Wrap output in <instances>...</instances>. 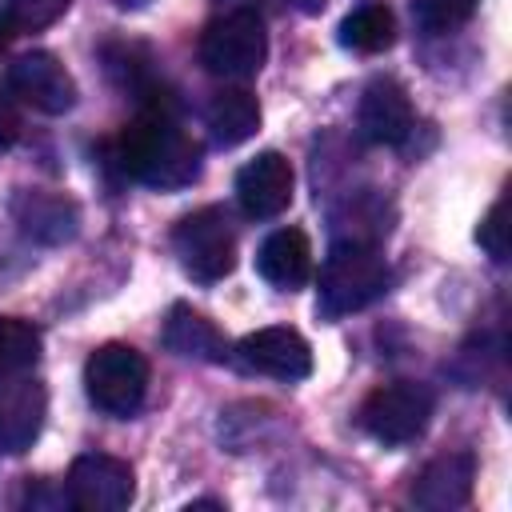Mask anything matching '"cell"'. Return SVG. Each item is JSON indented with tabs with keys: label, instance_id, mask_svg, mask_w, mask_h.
Returning a JSON list of instances; mask_svg holds the SVG:
<instances>
[{
	"label": "cell",
	"instance_id": "9a60e30c",
	"mask_svg": "<svg viewBox=\"0 0 512 512\" xmlns=\"http://www.w3.org/2000/svg\"><path fill=\"white\" fill-rule=\"evenodd\" d=\"M164 344H168L176 356H188V360H208V364L228 360V340H224V332H220L208 316H200V312H192V308H184V304L172 308V316H168V324H164Z\"/></svg>",
	"mask_w": 512,
	"mask_h": 512
},
{
	"label": "cell",
	"instance_id": "484cf974",
	"mask_svg": "<svg viewBox=\"0 0 512 512\" xmlns=\"http://www.w3.org/2000/svg\"><path fill=\"white\" fill-rule=\"evenodd\" d=\"M116 4H120V8H144L148 0H116Z\"/></svg>",
	"mask_w": 512,
	"mask_h": 512
},
{
	"label": "cell",
	"instance_id": "603a6c76",
	"mask_svg": "<svg viewBox=\"0 0 512 512\" xmlns=\"http://www.w3.org/2000/svg\"><path fill=\"white\" fill-rule=\"evenodd\" d=\"M20 140V112H16V100L8 96V88H0V152L12 148Z\"/></svg>",
	"mask_w": 512,
	"mask_h": 512
},
{
	"label": "cell",
	"instance_id": "3957f363",
	"mask_svg": "<svg viewBox=\"0 0 512 512\" xmlns=\"http://www.w3.org/2000/svg\"><path fill=\"white\" fill-rule=\"evenodd\" d=\"M268 32L252 8H236L212 20L200 36V64L220 80H248L264 68Z\"/></svg>",
	"mask_w": 512,
	"mask_h": 512
},
{
	"label": "cell",
	"instance_id": "9c48e42d",
	"mask_svg": "<svg viewBox=\"0 0 512 512\" xmlns=\"http://www.w3.org/2000/svg\"><path fill=\"white\" fill-rule=\"evenodd\" d=\"M8 92L44 116H64L76 104V80L52 52H24L8 68Z\"/></svg>",
	"mask_w": 512,
	"mask_h": 512
},
{
	"label": "cell",
	"instance_id": "4fadbf2b",
	"mask_svg": "<svg viewBox=\"0 0 512 512\" xmlns=\"http://www.w3.org/2000/svg\"><path fill=\"white\" fill-rule=\"evenodd\" d=\"M472 480H476V460H472V452L436 456V460L424 464V472L416 476V484H412V504H420V508H428V512H452V508L468 504Z\"/></svg>",
	"mask_w": 512,
	"mask_h": 512
},
{
	"label": "cell",
	"instance_id": "8992f818",
	"mask_svg": "<svg viewBox=\"0 0 512 512\" xmlns=\"http://www.w3.org/2000/svg\"><path fill=\"white\" fill-rule=\"evenodd\" d=\"M432 392L416 380H392V384H380L364 408H360V424L372 440L380 444H412L416 436H424L428 420H432Z\"/></svg>",
	"mask_w": 512,
	"mask_h": 512
},
{
	"label": "cell",
	"instance_id": "7402d4cb",
	"mask_svg": "<svg viewBox=\"0 0 512 512\" xmlns=\"http://www.w3.org/2000/svg\"><path fill=\"white\" fill-rule=\"evenodd\" d=\"M476 240H480V248H484L496 264L508 260V196H500V200L488 208V216H484L480 228H476Z\"/></svg>",
	"mask_w": 512,
	"mask_h": 512
},
{
	"label": "cell",
	"instance_id": "ac0fdd59",
	"mask_svg": "<svg viewBox=\"0 0 512 512\" xmlns=\"http://www.w3.org/2000/svg\"><path fill=\"white\" fill-rule=\"evenodd\" d=\"M396 40V16L384 4H360L356 12H348L340 20V44L364 56H376L384 48H392Z\"/></svg>",
	"mask_w": 512,
	"mask_h": 512
},
{
	"label": "cell",
	"instance_id": "5b68a950",
	"mask_svg": "<svg viewBox=\"0 0 512 512\" xmlns=\"http://www.w3.org/2000/svg\"><path fill=\"white\" fill-rule=\"evenodd\" d=\"M172 248L180 256L184 272L200 284H216L236 268V236L220 208L188 212L172 232Z\"/></svg>",
	"mask_w": 512,
	"mask_h": 512
},
{
	"label": "cell",
	"instance_id": "cb8c5ba5",
	"mask_svg": "<svg viewBox=\"0 0 512 512\" xmlns=\"http://www.w3.org/2000/svg\"><path fill=\"white\" fill-rule=\"evenodd\" d=\"M16 32H20V28H16V20L8 16V8H0V52L12 44V36H16Z\"/></svg>",
	"mask_w": 512,
	"mask_h": 512
},
{
	"label": "cell",
	"instance_id": "d6986e66",
	"mask_svg": "<svg viewBox=\"0 0 512 512\" xmlns=\"http://www.w3.org/2000/svg\"><path fill=\"white\" fill-rule=\"evenodd\" d=\"M40 360V328L20 316H0V380H12Z\"/></svg>",
	"mask_w": 512,
	"mask_h": 512
},
{
	"label": "cell",
	"instance_id": "44dd1931",
	"mask_svg": "<svg viewBox=\"0 0 512 512\" xmlns=\"http://www.w3.org/2000/svg\"><path fill=\"white\" fill-rule=\"evenodd\" d=\"M4 8H8V16L16 20L20 32H40V28L56 24V20L72 8V0H8Z\"/></svg>",
	"mask_w": 512,
	"mask_h": 512
},
{
	"label": "cell",
	"instance_id": "e0dca14e",
	"mask_svg": "<svg viewBox=\"0 0 512 512\" xmlns=\"http://www.w3.org/2000/svg\"><path fill=\"white\" fill-rule=\"evenodd\" d=\"M16 220L24 236L40 244H60L76 232V204L64 196H44V192H24L16 200Z\"/></svg>",
	"mask_w": 512,
	"mask_h": 512
},
{
	"label": "cell",
	"instance_id": "8fae6325",
	"mask_svg": "<svg viewBox=\"0 0 512 512\" xmlns=\"http://www.w3.org/2000/svg\"><path fill=\"white\" fill-rule=\"evenodd\" d=\"M356 124H360L364 140H372V144H404L412 136V124H416L408 92L396 80H388V76L372 80L364 88V96H360Z\"/></svg>",
	"mask_w": 512,
	"mask_h": 512
},
{
	"label": "cell",
	"instance_id": "ffe728a7",
	"mask_svg": "<svg viewBox=\"0 0 512 512\" xmlns=\"http://www.w3.org/2000/svg\"><path fill=\"white\" fill-rule=\"evenodd\" d=\"M476 8H480V0H412V20L424 32L444 36V32H456L460 24H468Z\"/></svg>",
	"mask_w": 512,
	"mask_h": 512
},
{
	"label": "cell",
	"instance_id": "6da1fadb",
	"mask_svg": "<svg viewBox=\"0 0 512 512\" xmlns=\"http://www.w3.org/2000/svg\"><path fill=\"white\" fill-rule=\"evenodd\" d=\"M116 164L136 184H148L156 192H176L200 176V144L180 128L172 104L156 96L120 132Z\"/></svg>",
	"mask_w": 512,
	"mask_h": 512
},
{
	"label": "cell",
	"instance_id": "d4e9b609",
	"mask_svg": "<svg viewBox=\"0 0 512 512\" xmlns=\"http://www.w3.org/2000/svg\"><path fill=\"white\" fill-rule=\"evenodd\" d=\"M292 4H296L300 12H320V8H324V0H292Z\"/></svg>",
	"mask_w": 512,
	"mask_h": 512
},
{
	"label": "cell",
	"instance_id": "277c9868",
	"mask_svg": "<svg viewBox=\"0 0 512 512\" xmlns=\"http://www.w3.org/2000/svg\"><path fill=\"white\" fill-rule=\"evenodd\" d=\"M84 392L108 416H132L148 392V360L128 344H100L84 360Z\"/></svg>",
	"mask_w": 512,
	"mask_h": 512
},
{
	"label": "cell",
	"instance_id": "30bf717a",
	"mask_svg": "<svg viewBox=\"0 0 512 512\" xmlns=\"http://www.w3.org/2000/svg\"><path fill=\"white\" fill-rule=\"evenodd\" d=\"M292 184V164L280 152H260L236 172V200L252 220H268L292 204Z\"/></svg>",
	"mask_w": 512,
	"mask_h": 512
},
{
	"label": "cell",
	"instance_id": "ba28073f",
	"mask_svg": "<svg viewBox=\"0 0 512 512\" xmlns=\"http://www.w3.org/2000/svg\"><path fill=\"white\" fill-rule=\"evenodd\" d=\"M236 360L248 372L272 376V380H304L312 372V348L296 328L272 324V328H256L236 344Z\"/></svg>",
	"mask_w": 512,
	"mask_h": 512
},
{
	"label": "cell",
	"instance_id": "5bb4252c",
	"mask_svg": "<svg viewBox=\"0 0 512 512\" xmlns=\"http://www.w3.org/2000/svg\"><path fill=\"white\" fill-rule=\"evenodd\" d=\"M256 272L284 292H296L312 276V244L300 228H276L260 252H256Z\"/></svg>",
	"mask_w": 512,
	"mask_h": 512
},
{
	"label": "cell",
	"instance_id": "52a82bcc",
	"mask_svg": "<svg viewBox=\"0 0 512 512\" xmlns=\"http://www.w3.org/2000/svg\"><path fill=\"white\" fill-rule=\"evenodd\" d=\"M68 504L80 512H124L136 496V476L108 452H84L68 468Z\"/></svg>",
	"mask_w": 512,
	"mask_h": 512
},
{
	"label": "cell",
	"instance_id": "7c38bea8",
	"mask_svg": "<svg viewBox=\"0 0 512 512\" xmlns=\"http://www.w3.org/2000/svg\"><path fill=\"white\" fill-rule=\"evenodd\" d=\"M48 416V392L36 380H12L0 384V452L16 456L32 448Z\"/></svg>",
	"mask_w": 512,
	"mask_h": 512
},
{
	"label": "cell",
	"instance_id": "7a4b0ae2",
	"mask_svg": "<svg viewBox=\"0 0 512 512\" xmlns=\"http://www.w3.org/2000/svg\"><path fill=\"white\" fill-rule=\"evenodd\" d=\"M384 288H388V260L364 240H340L328 248L324 264H320L316 312L324 320H340V316L360 312L372 300H380Z\"/></svg>",
	"mask_w": 512,
	"mask_h": 512
},
{
	"label": "cell",
	"instance_id": "2e32d148",
	"mask_svg": "<svg viewBox=\"0 0 512 512\" xmlns=\"http://www.w3.org/2000/svg\"><path fill=\"white\" fill-rule=\"evenodd\" d=\"M204 120H208V132L220 148H236L260 132V104L244 88H224L208 100Z\"/></svg>",
	"mask_w": 512,
	"mask_h": 512
}]
</instances>
